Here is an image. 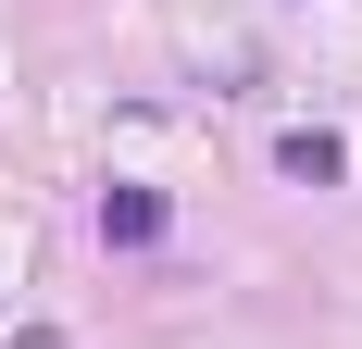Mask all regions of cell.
<instances>
[{"mask_svg":"<svg viewBox=\"0 0 362 349\" xmlns=\"http://www.w3.org/2000/svg\"><path fill=\"white\" fill-rule=\"evenodd\" d=\"M100 237H112V249H150V237H163V200H150V187L100 200Z\"/></svg>","mask_w":362,"mask_h":349,"instance_id":"obj_1","label":"cell"}]
</instances>
